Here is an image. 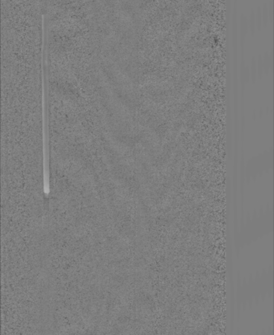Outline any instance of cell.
<instances>
[{
  "label": "cell",
  "mask_w": 274,
  "mask_h": 335,
  "mask_svg": "<svg viewBox=\"0 0 274 335\" xmlns=\"http://www.w3.org/2000/svg\"><path fill=\"white\" fill-rule=\"evenodd\" d=\"M270 60L271 59L270 58L269 55H267L266 53L264 60H262V62H263V67L266 72H267L268 70H269L270 64H272V61Z\"/></svg>",
  "instance_id": "obj_3"
},
{
  "label": "cell",
  "mask_w": 274,
  "mask_h": 335,
  "mask_svg": "<svg viewBox=\"0 0 274 335\" xmlns=\"http://www.w3.org/2000/svg\"><path fill=\"white\" fill-rule=\"evenodd\" d=\"M256 70L257 69H256V61H255V59H254V58H253L252 59V61H251V69H250L251 78H252V80H253V81L255 80V78L256 77Z\"/></svg>",
  "instance_id": "obj_2"
},
{
  "label": "cell",
  "mask_w": 274,
  "mask_h": 335,
  "mask_svg": "<svg viewBox=\"0 0 274 335\" xmlns=\"http://www.w3.org/2000/svg\"><path fill=\"white\" fill-rule=\"evenodd\" d=\"M256 26V21H255V13L253 11V10L251 11L250 13V18H249V28L250 30L252 32H254Z\"/></svg>",
  "instance_id": "obj_1"
},
{
  "label": "cell",
  "mask_w": 274,
  "mask_h": 335,
  "mask_svg": "<svg viewBox=\"0 0 274 335\" xmlns=\"http://www.w3.org/2000/svg\"><path fill=\"white\" fill-rule=\"evenodd\" d=\"M263 16V20H264L263 22H264V24H266L267 21H268V9H267L266 6V5H265V6H264V11H263V16Z\"/></svg>",
  "instance_id": "obj_5"
},
{
  "label": "cell",
  "mask_w": 274,
  "mask_h": 335,
  "mask_svg": "<svg viewBox=\"0 0 274 335\" xmlns=\"http://www.w3.org/2000/svg\"><path fill=\"white\" fill-rule=\"evenodd\" d=\"M261 8L260 7H258L257 8V12H256V15H255V21H256V24L257 25V27L258 28H260L261 27V25H262V13H261Z\"/></svg>",
  "instance_id": "obj_4"
},
{
  "label": "cell",
  "mask_w": 274,
  "mask_h": 335,
  "mask_svg": "<svg viewBox=\"0 0 274 335\" xmlns=\"http://www.w3.org/2000/svg\"><path fill=\"white\" fill-rule=\"evenodd\" d=\"M272 10H273V8H272V2H271V5H270V19L272 20V15H273V13H272Z\"/></svg>",
  "instance_id": "obj_6"
}]
</instances>
